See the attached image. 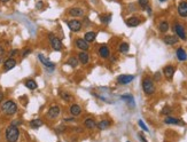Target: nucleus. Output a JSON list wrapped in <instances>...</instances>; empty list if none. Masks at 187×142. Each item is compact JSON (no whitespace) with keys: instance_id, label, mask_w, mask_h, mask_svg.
I'll return each instance as SVG.
<instances>
[{"instance_id":"f257e3e1","label":"nucleus","mask_w":187,"mask_h":142,"mask_svg":"<svg viewBox=\"0 0 187 142\" xmlns=\"http://www.w3.org/2000/svg\"><path fill=\"white\" fill-rule=\"evenodd\" d=\"M20 138V131L19 127L11 124L7 129H6V141L7 142H17Z\"/></svg>"},{"instance_id":"f03ea898","label":"nucleus","mask_w":187,"mask_h":142,"mask_svg":"<svg viewBox=\"0 0 187 142\" xmlns=\"http://www.w3.org/2000/svg\"><path fill=\"white\" fill-rule=\"evenodd\" d=\"M1 111L8 116H12L15 115L16 111H17V106L16 103L12 101V100H7V101H4L2 104H1Z\"/></svg>"},{"instance_id":"7ed1b4c3","label":"nucleus","mask_w":187,"mask_h":142,"mask_svg":"<svg viewBox=\"0 0 187 142\" xmlns=\"http://www.w3.org/2000/svg\"><path fill=\"white\" fill-rule=\"evenodd\" d=\"M142 89L147 95H152L155 92V85H154V80L152 78H145L142 80Z\"/></svg>"},{"instance_id":"20e7f679","label":"nucleus","mask_w":187,"mask_h":142,"mask_svg":"<svg viewBox=\"0 0 187 142\" xmlns=\"http://www.w3.org/2000/svg\"><path fill=\"white\" fill-rule=\"evenodd\" d=\"M48 40H49L51 46L53 47L54 50H62L63 45H62L61 40H60L55 35H53V33H48Z\"/></svg>"},{"instance_id":"39448f33","label":"nucleus","mask_w":187,"mask_h":142,"mask_svg":"<svg viewBox=\"0 0 187 142\" xmlns=\"http://www.w3.org/2000/svg\"><path fill=\"white\" fill-rule=\"evenodd\" d=\"M67 25H68V28H69L71 32H75V33L79 32L83 28V23L79 20H70V21L67 22Z\"/></svg>"},{"instance_id":"423d86ee","label":"nucleus","mask_w":187,"mask_h":142,"mask_svg":"<svg viewBox=\"0 0 187 142\" xmlns=\"http://www.w3.org/2000/svg\"><path fill=\"white\" fill-rule=\"evenodd\" d=\"M75 46L78 48V49H81L82 52H86V50H89V49H90V45H89V43H87L85 39H82V38L76 39V41H75Z\"/></svg>"},{"instance_id":"0eeeda50","label":"nucleus","mask_w":187,"mask_h":142,"mask_svg":"<svg viewBox=\"0 0 187 142\" xmlns=\"http://www.w3.org/2000/svg\"><path fill=\"white\" fill-rule=\"evenodd\" d=\"M173 30H175V32L177 33L178 36V38H180V39H183V40H186V33H185V29H184V26L181 25V24L179 23H176L173 25Z\"/></svg>"},{"instance_id":"6e6552de","label":"nucleus","mask_w":187,"mask_h":142,"mask_svg":"<svg viewBox=\"0 0 187 142\" xmlns=\"http://www.w3.org/2000/svg\"><path fill=\"white\" fill-rule=\"evenodd\" d=\"M134 79V76L133 75H121L118 78H117V82L121 85H128L132 80Z\"/></svg>"},{"instance_id":"1a4fd4ad","label":"nucleus","mask_w":187,"mask_h":142,"mask_svg":"<svg viewBox=\"0 0 187 142\" xmlns=\"http://www.w3.org/2000/svg\"><path fill=\"white\" fill-rule=\"evenodd\" d=\"M60 112H61V109H60V107L59 106H53L51 107L49 109H48V111H47V117L48 118H56L59 117V115H60Z\"/></svg>"},{"instance_id":"9d476101","label":"nucleus","mask_w":187,"mask_h":142,"mask_svg":"<svg viewBox=\"0 0 187 142\" xmlns=\"http://www.w3.org/2000/svg\"><path fill=\"white\" fill-rule=\"evenodd\" d=\"M175 71H176V68L173 65H166L163 69V73H164V76H165V78H166L168 80H171L172 77H173V75H175Z\"/></svg>"},{"instance_id":"9b49d317","label":"nucleus","mask_w":187,"mask_h":142,"mask_svg":"<svg viewBox=\"0 0 187 142\" xmlns=\"http://www.w3.org/2000/svg\"><path fill=\"white\" fill-rule=\"evenodd\" d=\"M38 59H39V61L43 63V65H45L46 68H48V69H54L55 64H54L53 62H51V61L47 59L45 55H43V54H38Z\"/></svg>"},{"instance_id":"f8f14e48","label":"nucleus","mask_w":187,"mask_h":142,"mask_svg":"<svg viewBox=\"0 0 187 142\" xmlns=\"http://www.w3.org/2000/svg\"><path fill=\"white\" fill-rule=\"evenodd\" d=\"M15 65H16V60L13 59V58H9V59H7L4 62V70L5 71L12 70L13 68H15Z\"/></svg>"},{"instance_id":"ddd939ff","label":"nucleus","mask_w":187,"mask_h":142,"mask_svg":"<svg viewBox=\"0 0 187 142\" xmlns=\"http://www.w3.org/2000/svg\"><path fill=\"white\" fill-rule=\"evenodd\" d=\"M68 14L72 17H82L84 15V11L79 7H72L68 11Z\"/></svg>"},{"instance_id":"4468645a","label":"nucleus","mask_w":187,"mask_h":142,"mask_svg":"<svg viewBox=\"0 0 187 142\" xmlns=\"http://www.w3.org/2000/svg\"><path fill=\"white\" fill-rule=\"evenodd\" d=\"M178 14L181 17H187V1H181L178 5Z\"/></svg>"},{"instance_id":"2eb2a0df","label":"nucleus","mask_w":187,"mask_h":142,"mask_svg":"<svg viewBox=\"0 0 187 142\" xmlns=\"http://www.w3.org/2000/svg\"><path fill=\"white\" fill-rule=\"evenodd\" d=\"M165 124H171V125H185V123L181 119L175 118V117H166L164 119Z\"/></svg>"},{"instance_id":"dca6fc26","label":"nucleus","mask_w":187,"mask_h":142,"mask_svg":"<svg viewBox=\"0 0 187 142\" xmlns=\"http://www.w3.org/2000/svg\"><path fill=\"white\" fill-rule=\"evenodd\" d=\"M99 54L102 59H108L110 56V50H109V47L106 46V45H102L101 47L99 48Z\"/></svg>"},{"instance_id":"f3484780","label":"nucleus","mask_w":187,"mask_h":142,"mask_svg":"<svg viewBox=\"0 0 187 142\" xmlns=\"http://www.w3.org/2000/svg\"><path fill=\"white\" fill-rule=\"evenodd\" d=\"M77 59H78V61H79L82 64H87L89 61H90V55H89L86 52H81V53H78Z\"/></svg>"},{"instance_id":"a211bd4d","label":"nucleus","mask_w":187,"mask_h":142,"mask_svg":"<svg viewBox=\"0 0 187 142\" xmlns=\"http://www.w3.org/2000/svg\"><path fill=\"white\" fill-rule=\"evenodd\" d=\"M178 37L177 36H165L163 39V41L166 45H176L178 43Z\"/></svg>"},{"instance_id":"6ab92c4d","label":"nucleus","mask_w":187,"mask_h":142,"mask_svg":"<svg viewBox=\"0 0 187 142\" xmlns=\"http://www.w3.org/2000/svg\"><path fill=\"white\" fill-rule=\"evenodd\" d=\"M110 125H111V121H110V120L103 119V120H100V121L96 124V127H98L99 130L103 131V130H107V129H108Z\"/></svg>"},{"instance_id":"aec40b11","label":"nucleus","mask_w":187,"mask_h":142,"mask_svg":"<svg viewBox=\"0 0 187 142\" xmlns=\"http://www.w3.org/2000/svg\"><path fill=\"white\" fill-rule=\"evenodd\" d=\"M84 126L86 129H89V130H93V129L96 127V123H95V120L93 118H86L84 120Z\"/></svg>"},{"instance_id":"412c9836","label":"nucleus","mask_w":187,"mask_h":142,"mask_svg":"<svg viewBox=\"0 0 187 142\" xmlns=\"http://www.w3.org/2000/svg\"><path fill=\"white\" fill-rule=\"evenodd\" d=\"M140 24V20L138 17H130L126 20V25L130 28H134V26H138Z\"/></svg>"},{"instance_id":"4be33fe9","label":"nucleus","mask_w":187,"mask_h":142,"mask_svg":"<svg viewBox=\"0 0 187 142\" xmlns=\"http://www.w3.org/2000/svg\"><path fill=\"white\" fill-rule=\"evenodd\" d=\"M70 114L74 117L79 116V115L82 114V108L78 106V104H72V106L70 107Z\"/></svg>"},{"instance_id":"5701e85b","label":"nucleus","mask_w":187,"mask_h":142,"mask_svg":"<svg viewBox=\"0 0 187 142\" xmlns=\"http://www.w3.org/2000/svg\"><path fill=\"white\" fill-rule=\"evenodd\" d=\"M176 54H177V59L179 60V61H186V60H187L186 52H185L183 48H178Z\"/></svg>"},{"instance_id":"b1692460","label":"nucleus","mask_w":187,"mask_h":142,"mask_svg":"<svg viewBox=\"0 0 187 142\" xmlns=\"http://www.w3.org/2000/svg\"><path fill=\"white\" fill-rule=\"evenodd\" d=\"M95 38H96V33L93 32V31H89V32H86L85 36H84V39H85L87 43H93L94 40H95Z\"/></svg>"},{"instance_id":"393cba45","label":"nucleus","mask_w":187,"mask_h":142,"mask_svg":"<svg viewBox=\"0 0 187 142\" xmlns=\"http://www.w3.org/2000/svg\"><path fill=\"white\" fill-rule=\"evenodd\" d=\"M24 85H25V87H28V88L31 89V91H34V89H36V88L38 87V85H37V83H36L34 79H28V80H25Z\"/></svg>"},{"instance_id":"a878e982","label":"nucleus","mask_w":187,"mask_h":142,"mask_svg":"<svg viewBox=\"0 0 187 142\" xmlns=\"http://www.w3.org/2000/svg\"><path fill=\"white\" fill-rule=\"evenodd\" d=\"M30 126L32 129H39L40 126H43V121L40 119H34L30 121Z\"/></svg>"},{"instance_id":"bb28decb","label":"nucleus","mask_w":187,"mask_h":142,"mask_svg":"<svg viewBox=\"0 0 187 142\" xmlns=\"http://www.w3.org/2000/svg\"><path fill=\"white\" fill-rule=\"evenodd\" d=\"M130 49V46L128 43H122L121 45H119V47H118V50L121 52V53H123V54H125V53H128Z\"/></svg>"},{"instance_id":"cd10ccee","label":"nucleus","mask_w":187,"mask_h":142,"mask_svg":"<svg viewBox=\"0 0 187 142\" xmlns=\"http://www.w3.org/2000/svg\"><path fill=\"white\" fill-rule=\"evenodd\" d=\"M60 96H61L64 101H72V100H74V96H72L70 93H68V92H61V93H60Z\"/></svg>"},{"instance_id":"c85d7f7f","label":"nucleus","mask_w":187,"mask_h":142,"mask_svg":"<svg viewBox=\"0 0 187 142\" xmlns=\"http://www.w3.org/2000/svg\"><path fill=\"white\" fill-rule=\"evenodd\" d=\"M78 62H79V61H78L77 58H74V56H72V58H70V59L67 61V64H68V65H71L72 68H76V67L78 65Z\"/></svg>"},{"instance_id":"c756f323","label":"nucleus","mask_w":187,"mask_h":142,"mask_svg":"<svg viewBox=\"0 0 187 142\" xmlns=\"http://www.w3.org/2000/svg\"><path fill=\"white\" fill-rule=\"evenodd\" d=\"M158 29H160V31L161 32H166L168 30H169V23L168 22H165V21H163V22H161L160 23V25H158Z\"/></svg>"},{"instance_id":"7c9ffc66","label":"nucleus","mask_w":187,"mask_h":142,"mask_svg":"<svg viewBox=\"0 0 187 142\" xmlns=\"http://www.w3.org/2000/svg\"><path fill=\"white\" fill-rule=\"evenodd\" d=\"M122 99L125 100V101H126L128 103H130V104L134 106V100H133V96H132V95H123Z\"/></svg>"},{"instance_id":"2f4dec72","label":"nucleus","mask_w":187,"mask_h":142,"mask_svg":"<svg viewBox=\"0 0 187 142\" xmlns=\"http://www.w3.org/2000/svg\"><path fill=\"white\" fill-rule=\"evenodd\" d=\"M100 18H101V22H102V23H109L110 20H111V15H102Z\"/></svg>"},{"instance_id":"473e14b6","label":"nucleus","mask_w":187,"mask_h":142,"mask_svg":"<svg viewBox=\"0 0 187 142\" xmlns=\"http://www.w3.org/2000/svg\"><path fill=\"white\" fill-rule=\"evenodd\" d=\"M171 112H172V109L170 107H164L163 109H162V111H161L162 115H170Z\"/></svg>"},{"instance_id":"72a5a7b5","label":"nucleus","mask_w":187,"mask_h":142,"mask_svg":"<svg viewBox=\"0 0 187 142\" xmlns=\"http://www.w3.org/2000/svg\"><path fill=\"white\" fill-rule=\"evenodd\" d=\"M138 4L141 8H147L148 7V0H138Z\"/></svg>"},{"instance_id":"f704fd0d","label":"nucleus","mask_w":187,"mask_h":142,"mask_svg":"<svg viewBox=\"0 0 187 142\" xmlns=\"http://www.w3.org/2000/svg\"><path fill=\"white\" fill-rule=\"evenodd\" d=\"M138 124H139V126H140L141 129L145 131V132H149L148 127H147V126H146V125L143 124V121H142V120H139V121H138Z\"/></svg>"},{"instance_id":"c9c22d12","label":"nucleus","mask_w":187,"mask_h":142,"mask_svg":"<svg viewBox=\"0 0 187 142\" xmlns=\"http://www.w3.org/2000/svg\"><path fill=\"white\" fill-rule=\"evenodd\" d=\"M160 78H161V73H160V72H156L155 76H154V79H155V80H160Z\"/></svg>"},{"instance_id":"e433bc0d","label":"nucleus","mask_w":187,"mask_h":142,"mask_svg":"<svg viewBox=\"0 0 187 142\" xmlns=\"http://www.w3.org/2000/svg\"><path fill=\"white\" fill-rule=\"evenodd\" d=\"M17 53H19V50H17V49H13L12 52H11V54H9V56H11V58H12V56H15Z\"/></svg>"},{"instance_id":"4c0bfd02","label":"nucleus","mask_w":187,"mask_h":142,"mask_svg":"<svg viewBox=\"0 0 187 142\" xmlns=\"http://www.w3.org/2000/svg\"><path fill=\"white\" fill-rule=\"evenodd\" d=\"M30 53H31V49H25V50L23 52V54H22V56L25 58V56H26L28 54H30Z\"/></svg>"},{"instance_id":"58836bf2","label":"nucleus","mask_w":187,"mask_h":142,"mask_svg":"<svg viewBox=\"0 0 187 142\" xmlns=\"http://www.w3.org/2000/svg\"><path fill=\"white\" fill-rule=\"evenodd\" d=\"M4 53H5V48H4L2 45H0V56L4 55Z\"/></svg>"},{"instance_id":"ea45409f","label":"nucleus","mask_w":187,"mask_h":142,"mask_svg":"<svg viewBox=\"0 0 187 142\" xmlns=\"http://www.w3.org/2000/svg\"><path fill=\"white\" fill-rule=\"evenodd\" d=\"M139 138H140L141 142H147V141H146V139H145V136H143L141 133H139Z\"/></svg>"},{"instance_id":"a19ab883","label":"nucleus","mask_w":187,"mask_h":142,"mask_svg":"<svg viewBox=\"0 0 187 142\" xmlns=\"http://www.w3.org/2000/svg\"><path fill=\"white\" fill-rule=\"evenodd\" d=\"M2 101H4V93L0 92V102H2Z\"/></svg>"},{"instance_id":"79ce46f5","label":"nucleus","mask_w":187,"mask_h":142,"mask_svg":"<svg viewBox=\"0 0 187 142\" xmlns=\"http://www.w3.org/2000/svg\"><path fill=\"white\" fill-rule=\"evenodd\" d=\"M64 120H66V121H72V120H75V119L74 118H66Z\"/></svg>"},{"instance_id":"37998d69","label":"nucleus","mask_w":187,"mask_h":142,"mask_svg":"<svg viewBox=\"0 0 187 142\" xmlns=\"http://www.w3.org/2000/svg\"><path fill=\"white\" fill-rule=\"evenodd\" d=\"M1 2H8V1H11V0H0Z\"/></svg>"},{"instance_id":"c03bdc74","label":"nucleus","mask_w":187,"mask_h":142,"mask_svg":"<svg viewBox=\"0 0 187 142\" xmlns=\"http://www.w3.org/2000/svg\"><path fill=\"white\" fill-rule=\"evenodd\" d=\"M160 1H162V2H163V1H166V0H160Z\"/></svg>"},{"instance_id":"a18cd8bd","label":"nucleus","mask_w":187,"mask_h":142,"mask_svg":"<svg viewBox=\"0 0 187 142\" xmlns=\"http://www.w3.org/2000/svg\"><path fill=\"white\" fill-rule=\"evenodd\" d=\"M128 142H130V141H128Z\"/></svg>"}]
</instances>
